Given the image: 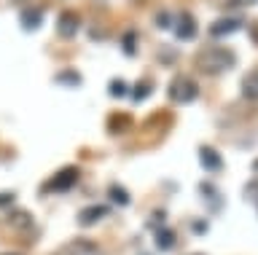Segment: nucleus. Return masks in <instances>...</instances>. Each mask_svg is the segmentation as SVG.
<instances>
[{"instance_id": "1", "label": "nucleus", "mask_w": 258, "mask_h": 255, "mask_svg": "<svg viewBox=\"0 0 258 255\" xmlns=\"http://www.w3.org/2000/svg\"><path fill=\"white\" fill-rule=\"evenodd\" d=\"M237 62V54L231 49H223V46H210V49L199 51L197 57V70L205 75H223L226 70L234 67Z\"/></svg>"}, {"instance_id": "2", "label": "nucleus", "mask_w": 258, "mask_h": 255, "mask_svg": "<svg viewBox=\"0 0 258 255\" xmlns=\"http://www.w3.org/2000/svg\"><path fill=\"white\" fill-rule=\"evenodd\" d=\"M199 97V86L194 78L188 75H177L172 78V83H169V100L177 102V105H188V102H194Z\"/></svg>"}, {"instance_id": "3", "label": "nucleus", "mask_w": 258, "mask_h": 255, "mask_svg": "<svg viewBox=\"0 0 258 255\" xmlns=\"http://www.w3.org/2000/svg\"><path fill=\"white\" fill-rule=\"evenodd\" d=\"M78 178H81L78 166H64V169L51 175V180L43 186V191L46 194H68V191L78 183ZM43 191H40V194H43Z\"/></svg>"}, {"instance_id": "4", "label": "nucleus", "mask_w": 258, "mask_h": 255, "mask_svg": "<svg viewBox=\"0 0 258 255\" xmlns=\"http://www.w3.org/2000/svg\"><path fill=\"white\" fill-rule=\"evenodd\" d=\"M242 27H245V19L242 17H221L218 22L210 25V38H226V35L242 30Z\"/></svg>"}, {"instance_id": "5", "label": "nucleus", "mask_w": 258, "mask_h": 255, "mask_svg": "<svg viewBox=\"0 0 258 255\" xmlns=\"http://www.w3.org/2000/svg\"><path fill=\"white\" fill-rule=\"evenodd\" d=\"M172 30H175L177 41H194L197 38V19L191 14H177L172 22Z\"/></svg>"}, {"instance_id": "6", "label": "nucleus", "mask_w": 258, "mask_h": 255, "mask_svg": "<svg viewBox=\"0 0 258 255\" xmlns=\"http://www.w3.org/2000/svg\"><path fill=\"white\" fill-rule=\"evenodd\" d=\"M78 27H81V19H78V14H73V11H62L59 19H56V33H59V38H64V41H73L78 33Z\"/></svg>"}, {"instance_id": "7", "label": "nucleus", "mask_w": 258, "mask_h": 255, "mask_svg": "<svg viewBox=\"0 0 258 255\" xmlns=\"http://www.w3.org/2000/svg\"><path fill=\"white\" fill-rule=\"evenodd\" d=\"M19 25H22V30H27V33H35V30L43 25V9H40V6L22 9V14H19Z\"/></svg>"}, {"instance_id": "8", "label": "nucleus", "mask_w": 258, "mask_h": 255, "mask_svg": "<svg viewBox=\"0 0 258 255\" xmlns=\"http://www.w3.org/2000/svg\"><path fill=\"white\" fill-rule=\"evenodd\" d=\"M199 164L205 166L207 172H215V175H218V172L223 169V156L218 153L215 148H210V145H202V148H199Z\"/></svg>"}, {"instance_id": "9", "label": "nucleus", "mask_w": 258, "mask_h": 255, "mask_svg": "<svg viewBox=\"0 0 258 255\" xmlns=\"http://www.w3.org/2000/svg\"><path fill=\"white\" fill-rule=\"evenodd\" d=\"M108 212H110V207H105V204L86 207V210H81V212H78V226H94L97 220L108 218Z\"/></svg>"}, {"instance_id": "10", "label": "nucleus", "mask_w": 258, "mask_h": 255, "mask_svg": "<svg viewBox=\"0 0 258 255\" xmlns=\"http://www.w3.org/2000/svg\"><path fill=\"white\" fill-rule=\"evenodd\" d=\"M153 244H156L161 252H169V250H172V247L177 244L175 231H172V228H167V226L156 228V231H153Z\"/></svg>"}, {"instance_id": "11", "label": "nucleus", "mask_w": 258, "mask_h": 255, "mask_svg": "<svg viewBox=\"0 0 258 255\" xmlns=\"http://www.w3.org/2000/svg\"><path fill=\"white\" fill-rule=\"evenodd\" d=\"M239 92H242V97H245V100H253V102L258 100V67L250 70V73L242 78Z\"/></svg>"}, {"instance_id": "12", "label": "nucleus", "mask_w": 258, "mask_h": 255, "mask_svg": "<svg viewBox=\"0 0 258 255\" xmlns=\"http://www.w3.org/2000/svg\"><path fill=\"white\" fill-rule=\"evenodd\" d=\"M81 81H84V78H81V73H78V70H73V67L59 70V73H56V83H59V86H70V89H78Z\"/></svg>"}, {"instance_id": "13", "label": "nucleus", "mask_w": 258, "mask_h": 255, "mask_svg": "<svg viewBox=\"0 0 258 255\" xmlns=\"http://www.w3.org/2000/svg\"><path fill=\"white\" fill-rule=\"evenodd\" d=\"M108 199H110L113 204H118V207H126L129 204V194L121 186H110L108 188Z\"/></svg>"}, {"instance_id": "14", "label": "nucleus", "mask_w": 258, "mask_h": 255, "mask_svg": "<svg viewBox=\"0 0 258 255\" xmlns=\"http://www.w3.org/2000/svg\"><path fill=\"white\" fill-rule=\"evenodd\" d=\"M151 92H153V83H151V81H140V83L132 89V100H135V102H143Z\"/></svg>"}, {"instance_id": "15", "label": "nucleus", "mask_w": 258, "mask_h": 255, "mask_svg": "<svg viewBox=\"0 0 258 255\" xmlns=\"http://www.w3.org/2000/svg\"><path fill=\"white\" fill-rule=\"evenodd\" d=\"M121 49H124V54H129V57H135V51H137V35L135 33H124V38H121Z\"/></svg>"}, {"instance_id": "16", "label": "nucleus", "mask_w": 258, "mask_h": 255, "mask_svg": "<svg viewBox=\"0 0 258 255\" xmlns=\"http://www.w3.org/2000/svg\"><path fill=\"white\" fill-rule=\"evenodd\" d=\"M108 92L113 94V97H124V94H129V83L121 81V78H116V81H110Z\"/></svg>"}, {"instance_id": "17", "label": "nucleus", "mask_w": 258, "mask_h": 255, "mask_svg": "<svg viewBox=\"0 0 258 255\" xmlns=\"http://www.w3.org/2000/svg\"><path fill=\"white\" fill-rule=\"evenodd\" d=\"M11 223H14V226H30V223H32V218H30V212L11 210Z\"/></svg>"}, {"instance_id": "18", "label": "nucleus", "mask_w": 258, "mask_h": 255, "mask_svg": "<svg viewBox=\"0 0 258 255\" xmlns=\"http://www.w3.org/2000/svg\"><path fill=\"white\" fill-rule=\"evenodd\" d=\"M172 22H175V19H172V17H169V14H167V11H161V14H159V17H156V25H159V27H172Z\"/></svg>"}, {"instance_id": "19", "label": "nucleus", "mask_w": 258, "mask_h": 255, "mask_svg": "<svg viewBox=\"0 0 258 255\" xmlns=\"http://www.w3.org/2000/svg\"><path fill=\"white\" fill-rule=\"evenodd\" d=\"M16 202V194H0V210H8Z\"/></svg>"}, {"instance_id": "20", "label": "nucleus", "mask_w": 258, "mask_h": 255, "mask_svg": "<svg viewBox=\"0 0 258 255\" xmlns=\"http://www.w3.org/2000/svg\"><path fill=\"white\" fill-rule=\"evenodd\" d=\"M191 228H194V234H207V220H194Z\"/></svg>"}, {"instance_id": "21", "label": "nucleus", "mask_w": 258, "mask_h": 255, "mask_svg": "<svg viewBox=\"0 0 258 255\" xmlns=\"http://www.w3.org/2000/svg\"><path fill=\"white\" fill-rule=\"evenodd\" d=\"M253 172L258 175V158H255V161H253Z\"/></svg>"}, {"instance_id": "22", "label": "nucleus", "mask_w": 258, "mask_h": 255, "mask_svg": "<svg viewBox=\"0 0 258 255\" xmlns=\"http://www.w3.org/2000/svg\"><path fill=\"white\" fill-rule=\"evenodd\" d=\"M3 255H16V252H3Z\"/></svg>"}, {"instance_id": "23", "label": "nucleus", "mask_w": 258, "mask_h": 255, "mask_svg": "<svg viewBox=\"0 0 258 255\" xmlns=\"http://www.w3.org/2000/svg\"><path fill=\"white\" fill-rule=\"evenodd\" d=\"M255 210H258V204H255Z\"/></svg>"}]
</instances>
